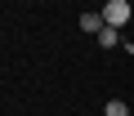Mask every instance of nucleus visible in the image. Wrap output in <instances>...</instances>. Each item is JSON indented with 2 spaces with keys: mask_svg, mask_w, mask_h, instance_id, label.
Wrapping results in <instances>:
<instances>
[{
  "mask_svg": "<svg viewBox=\"0 0 134 116\" xmlns=\"http://www.w3.org/2000/svg\"><path fill=\"white\" fill-rule=\"evenodd\" d=\"M130 0H107V5H103V18H107V27H125L130 22Z\"/></svg>",
  "mask_w": 134,
  "mask_h": 116,
  "instance_id": "nucleus-1",
  "label": "nucleus"
},
{
  "mask_svg": "<svg viewBox=\"0 0 134 116\" xmlns=\"http://www.w3.org/2000/svg\"><path fill=\"white\" fill-rule=\"evenodd\" d=\"M107 27V18H103V9H90V14H81V31L85 36H98Z\"/></svg>",
  "mask_w": 134,
  "mask_h": 116,
  "instance_id": "nucleus-2",
  "label": "nucleus"
},
{
  "mask_svg": "<svg viewBox=\"0 0 134 116\" xmlns=\"http://www.w3.org/2000/svg\"><path fill=\"white\" fill-rule=\"evenodd\" d=\"M94 45H98V49H116V45H125V40H121V27H103V31L94 36Z\"/></svg>",
  "mask_w": 134,
  "mask_h": 116,
  "instance_id": "nucleus-3",
  "label": "nucleus"
},
{
  "mask_svg": "<svg viewBox=\"0 0 134 116\" xmlns=\"http://www.w3.org/2000/svg\"><path fill=\"white\" fill-rule=\"evenodd\" d=\"M103 116H130V103H125V98H112V103L103 107Z\"/></svg>",
  "mask_w": 134,
  "mask_h": 116,
  "instance_id": "nucleus-4",
  "label": "nucleus"
}]
</instances>
